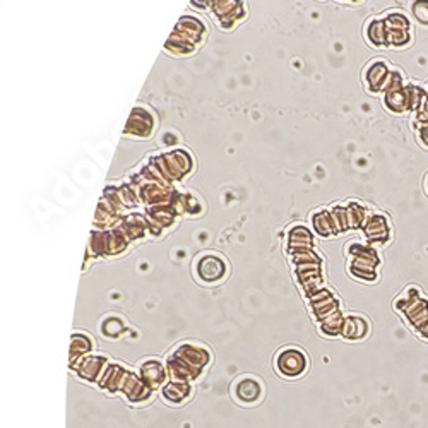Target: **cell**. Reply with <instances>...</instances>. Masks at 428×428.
I'll return each mask as SVG.
<instances>
[{
	"mask_svg": "<svg viewBox=\"0 0 428 428\" xmlns=\"http://www.w3.org/2000/svg\"><path fill=\"white\" fill-rule=\"evenodd\" d=\"M274 368L285 379H298L309 368V356L300 348L288 346L276 355Z\"/></svg>",
	"mask_w": 428,
	"mask_h": 428,
	"instance_id": "obj_1",
	"label": "cell"
},
{
	"mask_svg": "<svg viewBox=\"0 0 428 428\" xmlns=\"http://www.w3.org/2000/svg\"><path fill=\"white\" fill-rule=\"evenodd\" d=\"M264 394L265 389L263 380L253 375L238 377L231 385V396L242 406L259 405L264 399Z\"/></svg>",
	"mask_w": 428,
	"mask_h": 428,
	"instance_id": "obj_2",
	"label": "cell"
},
{
	"mask_svg": "<svg viewBox=\"0 0 428 428\" xmlns=\"http://www.w3.org/2000/svg\"><path fill=\"white\" fill-rule=\"evenodd\" d=\"M197 276L202 282L213 285V282L221 281L226 276V263L219 256L214 253H206L197 260Z\"/></svg>",
	"mask_w": 428,
	"mask_h": 428,
	"instance_id": "obj_3",
	"label": "cell"
},
{
	"mask_svg": "<svg viewBox=\"0 0 428 428\" xmlns=\"http://www.w3.org/2000/svg\"><path fill=\"white\" fill-rule=\"evenodd\" d=\"M173 356L182 360L185 365H189L194 370H197V372H201L211 360L209 351L204 346H201V344L194 343H184L180 346H177V350L173 351Z\"/></svg>",
	"mask_w": 428,
	"mask_h": 428,
	"instance_id": "obj_4",
	"label": "cell"
},
{
	"mask_svg": "<svg viewBox=\"0 0 428 428\" xmlns=\"http://www.w3.org/2000/svg\"><path fill=\"white\" fill-rule=\"evenodd\" d=\"M106 365H108L106 358L94 355V356H84V358L79 360L76 363V368H77L79 377H82L84 380L94 382L103 375Z\"/></svg>",
	"mask_w": 428,
	"mask_h": 428,
	"instance_id": "obj_5",
	"label": "cell"
},
{
	"mask_svg": "<svg viewBox=\"0 0 428 428\" xmlns=\"http://www.w3.org/2000/svg\"><path fill=\"white\" fill-rule=\"evenodd\" d=\"M122 390L126 393V396L131 399V401L139 402V401H146L151 396V388L141 379V375L137 373H127L126 380L122 384Z\"/></svg>",
	"mask_w": 428,
	"mask_h": 428,
	"instance_id": "obj_6",
	"label": "cell"
},
{
	"mask_svg": "<svg viewBox=\"0 0 428 428\" xmlns=\"http://www.w3.org/2000/svg\"><path fill=\"white\" fill-rule=\"evenodd\" d=\"M139 375L151 389L160 388L163 385V382L166 379V370L163 367V363L158 360H146L143 365H141Z\"/></svg>",
	"mask_w": 428,
	"mask_h": 428,
	"instance_id": "obj_7",
	"label": "cell"
},
{
	"mask_svg": "<svg viewBox=\"0 0 428 428\" xmlns=\"http://www.w3.org/2000/svg\"><path fill=\"white\" fill-rule=\"evenodd\" d=\"M370 331V324L365 317H361V315H348L346 319H344V326H343V338L350 339V341H360L363 338H367Z\"/></svg>",
	"mask_w": 428,
	"mask_h": 428,
	"instance_id": "obj_8",
	"label": "cell"
},
{
	"mask_svg": "<svg viewBox=\"0 0 428 428\" xmlns=\"http://www.w3.org/2000/svg\"><path fill=\"white\" fill-rule=\"evenodd\" d=\"M365 235H367V238L372 240V242H388L390 235L388 219L382 214L370 216L367 219V224H365Z\"/></svg>",
	"mask_w": 428,
	"mask_h": 428,
	"instance_id": "obj_9",
	"label": "cell"
},
{
	"mask_svg": "<svg viewBox=\"0 0 428 428\" xmlns=\"http://www.w3.org/2000/svg\"><path fill=\"white\" fill-rule=\"evenodd\" d=\"M127 372L124 370L122 365L117 363H108L105 372H103L101 379H99V385L103 389L110 390V393H115L117 389H122L124 380H126Z\"/></svg>",
	"mask_w": 428,
	"mask_h": 428,
	"instance_id": "obj_10",
	"label": "cell"
},
{
	"mask_svg": "<svg viewBox=\"0 0 428 428\" xmlns=\"http://www.w3.org/2000/svg\"><path fill=\"white\" fill-rule=\"evenodd\" d=\"M190 393H192V389H190L189 382L173 380L165 385L163 390H161V396L168 402H172V405H182V402H185L190 397Z\"/></svg>",
	"mask_w": 428,
	"mask_h": 428,
	"instance_id": "obj_11",
	"label": "cell"
},
{
	"mask_svg": "<svg viewBox=\"0 0 428 428\" xmlns=\"http://www.w3.org/2000/svg\"><path fill=\"white\" fill-rule=\"evenodd\" d=\"M91 344H93L91 338L81 334V332H76L72 336V344H70V365H74V361L77 363L79 360L84 358L91 351Z\"/></svg>",
	"mask_w": 428,
	"mask_h": 428,
	"instance_id": "obj_12",
	"label": "cell"
},
{
	"mask_svg": "<svg viewBox=\"0 0 428 428\" xmlns=\"http://www.w3.org/2000/svg\"><path fill=\"white\" fill-rule=\"evenodd\" d=\"M389 77H390V74L388 72V67H385L382 62L373 64L367 72V79H368L370 86H372V89H380Z\"/></svg>",
	"mask_w": 428,
	"mask_h": 428,
	"instance_id": "obj_13",
	"label": "cell"
},
{
	"mask_svg": "<svg viewBox=\"0 0 428 428\" xmlns=\"http://www.w3.org/2000/svg\"><path fill=\"white\" fill-rule=\"evenodd\" d=\"M343 326H344V319L341 317L339 312L329 315L324 321H321V331L322 334L329 336V338H334V336H339L343 332Z\"/></svg>",
	"mask_w": 428,
	"mask_h": 428,
	"instance_id": "obj_14",
	"label": "cell"
},
{
	"mask_svg": "<svg viewBox=\"0 0 428 428\" xmlns=\"http://www.w3.org/2000/svg\"><path fill=\"white\" fill-rule=\"evenodd\" d=\"M101 329H103V334L108 336V338H117V336L122 334L124 322L120 321V319L110 317V319H106L105 322H103Z\"/></svg>",
	"mask_w": 428,
	"mask_h": 428,
	"instance_id": "obj_15",
	"label": "cell"
},
{
	"mask_svg": "<svg viewBox=\"0 0 428 428\" xmlns=\"http://www.w3.org/2000/svg\"><path fill=\"white\" fill-rule=\"evenodd\" d=\"M411 9H413V14L418 23L428 26V0H415Z\"/></svg>",
	"mask_w": 428,
	"mask_h": 428,
	"instance_id": "obj_16",
	"label": "cell"
},
{
	"mask_svg": "<svg viewBox=\"0 0 428 428\" xmlns=\"http://www.w3.org/2000/svg\"><path fill=\"white\" fill-rule=\"evenodd\" d=\"M415 331H417L418 334L422 336L423 339H427V341H428V319H427V321L423 322V324H419V326H418Z\"/></svg>",
	"mask_w": 428,
	"mask_h": 428,
	"instance_id": "obj_17",
	"label": "cell"
},
{
	"mask_svg": "<svg viewBox=\"0 0 428 428\" xmlns=\"http://www.w3.org/2000/svg\"><path fill=\"white\" fill-rule=\"evenodd\" d=\"M418 136H419V139H422V143L428 148V126L427 127H419Z\"/></svg>",
	"mask_w": 428,
	"mask_h": 428,
	"instance_id": "obj_18",
	"label": "cell"
},
{
	"mask_svg": "<svg viewBox=\"0 0 428 428\" xmlns=\"http://www.w3.org/2000/svg\"><path fill=\"white\" fill-rule=\"evenodd\" d=\"M425 185H427V192H428V178H427V184Z\"/></svg>",
	"mask_w": 428,
	"mask_h": 428,
	"instance_id": "obj_19",
	"label": "cell"
}]
</instances>
